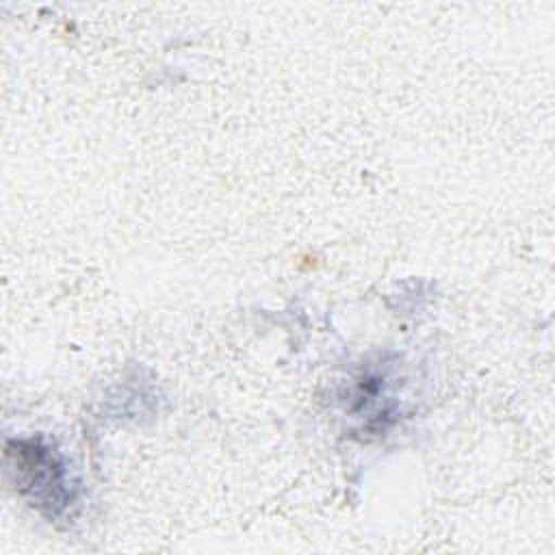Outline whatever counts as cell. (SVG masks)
<instances>
[{
	"instance_id": "cell-1",
	"label": "cell",
	"mask_w": 555,
	"mask_h": 555,
	"mask_svg": "<svg viewBox=\"0 0 555 555\" xmlns=\"http://www.w3.org/2000/svg\"><path fill=\"white\" fill-rule=\"evenodd\" d=\"M11 473L24 492L37 505H43L52 516L65 512L76 501V488L67 479V466L61 455L54 453L41 440H15L7 447Z\"/></svg>"
}]
</instances>
